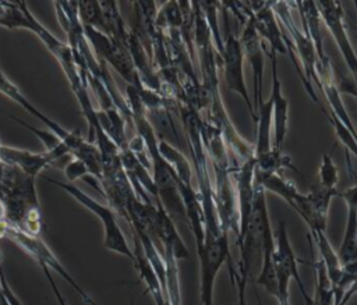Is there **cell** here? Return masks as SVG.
<instances>
[{
	"label": "cell",
	"instance_id": "7",
	"mask_svg": "<svg viewBox=\"0 0 357 305\" xmlns=\"http://www.w3.org/2000/svg\"><path fill=\"white\" fill-rule=\"evenodd\" d=\"M219 57L223 67V75H225L227 88L236 92L237 95H240V97H243L251 114V118L255 123L257 114H255L254 104L250 97V92L247 89V84L244 78V53L240 45V40L234 33L227 32L223 40V49Z\"/></svg>",
	"mask_w": 357,
	"mask_h": 305
},
{
	"label": "cell",
	"instance_id": "5",
	"mask_svg": "<svg viewBox=\"0 0 357 305\" xmlns=\"http://www.w3.org/2000/svg\"><path fill=\"white\" fill-rule=\"evenodd\" d=\"M0 235L6 237L8 240H11L13 242H15L17 245H20V248H22L26 253H29L32 258H35V260L39 265H45L49 269H53L54 272H57L64 280H67L71 287L84 298V301L86 304H89L92 301V298L79 287V284L70 276V273L67 272V269L63 267V265L56 259V256L52 253V251L47 248V245L40 240L39 235H32L28 234L20 228H15L10 224H7L6 221L3 223L1 228H0Z\"/></svg>",
	"mask_w": 357,
	"mask_h": 305
},
{
	"label": "cell",
	"instance_id": "30",
	"mask_svg": "<svg viewBox=\"0 0 357 305\" xmlns=\"http://www.w3.org/2000/svg\"><path fill=\"white\" fill-rule=\"evenodd\" d=\"M0 284H1V290H3V294H4V298L6 301L8 302V305H22V302L20 301V298L13 292L7 279H6V274L3 272V266H1V252H0Z\"/></svg>",
	"mask_w": 357,
	"mask_h": 305
},
{
	"label": "cell",
	"instance_id": "9",
	"mask_svg": "<svg viewBox=\"0 0 357 305\" xmlns=\"http://www.w3.org/2000/svg\"><path fill=\"white\" fill-rule=\"evenodd\" d=\"M0 92L3 95H6L7 97H10L11 100L17 102L25 111L31 113L32 116H35L40 123H43L49 131H52L56 136H59L68 148L70 155H75L86 142V139L81 135L79 130H74V131H68L64 127H61L59 123H56L54 120H52L50 117H47L45 113H42L38 107H35L24 95L22 92L1 72L0 74Z\"/></svg>",
	"mask_w": 357,
	"mask_h": 305
},
{
	"label": "cell",
	"instance_id": "16",
	"mask_svg": "<svg viewBox=\"0 0 357 305\" xmlns=\"http://www.w3.org/2000/svg\"><path fill=\"white\" fill-rule=\"evenodd\" d=\"M155 205L158 208V240L162 248V253L163 251H170L177 262L181 259H188L190 251L185 247L180 233L177 231L174 220L158 199L155 201Z\"/></svg>",
	"mask_w": 357,
	"mask_h": 305
},
{
	"label": "cell",
	"instance_id": "15",
	"mask_svg": "<svg viewBox=\"0 0 357 305\" xmlns=\"http://www.w3.org/2000/svg\"><path fill=\"white\" fill-rule=\"evenodd\" d=\"M0 162L17 167L24 174L35 178L45 167L53 163L50 155L47 152L42 153H33L26 149H18V148H10L3 146L0 148Z\"/></svg>",
	"mask_w": 357,
	"mask_h": 305
},
{
	"label": "cell",
	"instance_id": "8",
	"mask_svg": "<svg viewBox=\"0 0 357 305\" xmlns=\"http://www.w3.org/2000/svg\"><path fill=\"white\" fill-rule=\"evenodd\" d=\"M250 15L252 18L254 26L261 38V40H266L268 49L275 52L276 54H290L291 61L297 67L298 75L303 81V74L298 68V64L296 61V56L293 54L287 40L284 39V32L282 31V26L278 22V18L272 10L271 1H257L250 4Z\"/></svg>",
	"mask_w": 357,
	"mask_h": 305
},
{
	"label": "cell",
	"instance_id": "24",
	"mask_svg": "<svg viewBox=\"0 0 357 305\" xmlns=\"http://www.w3.org/2000/svg\"><path fill=\"white\" fill-rule=\"evenodd\" d=\"M77 11L82 26H89L106 33V22L100 1H77Z\"/></svg>",
	"mask_w": 357,
	"mask_h": 305
},
{
	"label": "cell",
	"instance_id": "26",
	"mask_svg": "<svg viewBox=\"0 0 357 305\" xmlns=\"http://www.w3.org/2000/svg\"><path fill=\"white\" fill-rule=\"evenodd\" d=\"M163 258L166 262V291H167L169 302L170 305H183L177 260L174 259L173 253L169 251L163 252Z\"/></svg>",
	"mask_w": 357,
	"mask_h": 305
},
{
	"label": "cell",
	"instance_id": "18",
	"mask_svg": "<svg viewBox=\"0 0 357 305\" xmlns=\"http://www.w3.org/2000/svg\"><path fill=\"white\" fill-rule=\"evenodd\" d=\"M272 96L264 100L257 109L255 120V145H254V157L266 153L272 149Z\"/></svg>",
	"mask_w": 357,
	"mask_h": 305
},
{
	"label": "cell",
	"instance_id": "3",
	"mask_svg": "<svg viewBox=\"0 0 357 305\" xmlns=\"http://www.w3.org/2000/svg\"><path fill=\"white\" fill-rule=\"evenodd\" d=\"M46 181L64 189L67 194H70L78 203H81L84 208L91 210L99 220H102L103 224V247L109 251H113L116 253H120L126 258H128L131 262H134V252L131 247L128 245L123 230L120 228L116 213L110 206L102 205L100 202L95 201L92 196L77 188L75 185L61 182L57 180H53L50 177H46Z\"/></svg>",
	"mask_w": 357,
	"mask_h": 305
},
{
	"label": "cell",
	"instance_id": "14",
	"mask_svg": "<svg viewBox=\"0 0 357 305\" xmlns=\"http://www.w3.org/2000/svg\"><path fill=\"white\" fill-rule=\"evenodd\" d=\"M347 208L343 240L339 249L342 266L357 262V184L339 192Z\"/></svg>",
	"mask_w": 357,
	"mask_h": 305
},
{
	"label": "cell",
	"instance_id": "6",
	"mask_svg": "<svg viewBox=\"0 0 357 305\" xmlns=\"http://www.w3.org/2000/svg\"><path fill=\"white\" fill-rule=\"evenodd\" d=\"M215 173L213 184V202L218 213L220 227L225 233H233L236 238L240 233L238 226V205L237 196L230 181L229 163H212Z\"/></svg>",
	"mask_w": 357,
	"mask_h": 305
},
{
	"label": "cell",
	"instance_id": "34",
	"mask_svg": "<svg viewBox=\"0 0 357 305\" xmlns=\"http://www.w3.org/2000/svg\"><path fill=\"white\" fill-rule=\"evenodd\" d=\"M1 72H3V71H1V70H0V74H1Z\"/></svg>",
	"mask_w": 357,
	"mask_h": 305
},
{
	"label": "cell",
	"instance_id": "2",
	"mask_svg": "<svg viewBox=\"0 0 357 305\" xmlns=\"http://www.w3.org/2000/svg\"><path fill=\"white\" fill-rule=\"evenodd\" d=\"M199 262V305H213V288L220 267L229 260V234L205 231L204 241L197 247Z\"/></svg>",
	"mask_w": 357,
	"mask_h": 305
},
{
	"label": "cell",
	"instance_id": "20",
	"mask_svg": "<svg viewBox=\"0 0 357 305\" xmlns=\"http://www.w3.org/2000/svg\"><path fill=\"white\" fill-rule=\"evenodd\" d=\"M158 148L162 157L173 169L177 184L192 185V166L184 153L174 145L169 143L166 139H159Z\"/></svg>",
	"mask_w": 357,
	"mask_h": 305
},
{
	"label": "cell",
	"instance_id": "1",
	"mask_svg": "<svg viewBox=\"0 0 357 305\" xmlns=\"http://www.w3.org/2000/svg\"><path fill=\"white\" fill-rule=\"evenodd\" d=\"M0 205L4 221L28 234L39 235L42 213L35 189V178L0 162Z\"/></svg>",
	"mask_w": 357,
	"mask_h": 305
},
{
	"label": "cell",
	"instance_id": "29",
	"mask_svg": "<svg viewBox=\"0 0 357 305\" xmlns=\"http://www.w3.org/2000/svg\"><path fill=\"white\" fill-rule=\"evenodd\" d=\"M63 171H64L66 178L70 181H74L78 178H86V175H89L86 166L79 159L73 157V156L63 166Z\"/></svg>",
	"mask_w": 357,
	"mask_h": 305
},
{
	"label": "cell",
	"instance_id": "13",
	"mask_svg": "<svg viewBox=\"0 0 357 305\" xmlns=\"http://www.w3.org/2000/svg\"><path fill=\"white\" fill-rule=\"evenodd\" d=\"M264 50L266 52L271 60V68H272V88L269 93L273 100V107H272L273 145L272 146L276 149H282L286 134H287V125H289V99L283 95V88H282V82L278 72L276 53L269 50L266 46H264Z\"/></svg>",
	"mask_w": 357,
	"mask_h": 305
},
{
	"label": "cell",
	"instance_id": "23",
	"mask_svg": "<svg viewBox=\"0 0 357 305\" xmlns=\"http://www.w3.org/2000/svg\"><path fill=\"white\" fill-rule=\"evenodd\" d=\"M255 159V170L262 173H276L279 174L283 169H291L297 173L300 170L293 164L291 157L283 152V149H276L272 146L271 150H268L264 155H259Z\"/></svg>",
	"mask_w": 357,
	"mask_h": 305
},
{
	"label": "cell",
	"instance_id": "21",
	"mask_svg": "<svg viewBox=\"0 0 357 305\" xmlns=\"http://www.w3.org/2000/svg\"><path fill=\"white\" fill-rule=\"evenodd\" d=\"M314 241H315V245H317V249L319 252V259L322 260L325 269H326V273H328V277L331 280V284H332V290L336 287V284L339 283L340 280V276H342V270H343V266L340 263V259H339V255L337 252H335V249L332 248L331 242L328 241L326 235L324 231H319V233H312L310 234Z\"/></svg>",
	"mask_w": 357,
	"mask_h": 305
},
{
	"label": "cell",
	"instance_id": "4",
	"mask_svg": "<svg viewBox=\"0 0 357 305\" xmlns=\"http://www.w3.org/2000/svg\"><path fill=\"white\" fill-rule=\"evenodd\" d=\"M271 6L278 18L279 25L286 29L287 35H290V38L294 42L293 47H294V50H297L298 61L301 63V72L305 79V91L308 92L311 99L321 107L318 96L311 85V82H315L319 88V77L317 72L318 57H317L315 46H314L311 38L304 31L298 29L296 26V24L293 22V18L290 14V4L287 1H275V3L271 1ZM321 110L325 113V110L322 107H321Z\"/></svg>",
	"mask_w": 357,
	"mask_h": 305
},
{
	"label": "cell",
	"instance_id": "11",
	"mask_svg": "<svg viewBox=\"0 0 357 305\" xmlns=\"http://www.w3.org/2000/svg\"><path fill=\"white\" fill-rule=\"evenodd\" d=\"M298 260L300 259L296 256L294 249L290 242V238H289L286 221L279 220L276 235H275V251H273V262H275L278 281L279 280H287V281L294 280L297 283V287H298L300 294L303 295L305 304L311 305V297L307 294L305 287L301 280V276L298 273V267H297ZM300 262H304V260H300Z\"/></svg>",
	"mask_w": 357,
	"mask_h": 305
},
{
	"label": "cell",
	"instance_id": "22",
	"mask_svg": "<svg viewBox=\"0 0 357 305\" xmlns=\"http://www.w3.org/2000/svg\"><path fill=\"white\" fill-rule=\"evenodd\" d=\"M28 6L24 1H0V25L8 29H28Z\"/></svg>",
	"mask_w": 357,
	"mask_h": 305
},
{
	"label": "cell",
	"instance_id": "19",
	"mask_svg": "<svg viewBox=\"0 0 357 305\" xmlns=\"http://www.w3.org/2000/svg\"><path fill=\"white\" fill-rule=\"evenodd\" d=\"M254 181L255 184L261 185L265 191H271L279 195L291 208L296 205V202L301 196V192L296 188V185L290 180H286L276 173H262V171L254 170Z\"/></svg>",
	"mask_w": 357,
	"mask_h": 305
},
{
	"label": "cell",
	"instance_id": "33",
	"mask_svg": "<svg viewBox=\"0 0 357 305\" xmlns=\"http://www.w3.org/2000/svg\"><path fill=\"white\" fill-rule=\"evenodd\" d=\"M0 305H8V302L4 298V294H3V290H1V284H0Z\"/></svg>",
	"mask_w": 357,
	"mask_h": 305
},
{
	"label": "cell",
	"instance_id": "25",
	"mask_svg": "<svg viewBox=\"0 0 357 305\" xmlns=\"http://www.w3.org/2000/svg\"><path fill=\"white\" fill-rule=\"evenodd\" d=\"M183 25V13L178 1H166L163 3L156 13L155 26L160 31L180 29Z\"/></svg>",
	"mask_w": 357,
	"mask_h": 305
},
{
	"label": "cell",
	"instance_id": "35",
	"mask_svg": "<svg viewBox=\"0 0 357 305\" xmlns=\"http://www.w3.org/2000/svg\"><path fill=\"white\" fill-rule=\"evenodd\" d=\"M0 148H1V143H0Z\"/></svg>",
	"mask_w": 357,
	"mask_h": 305
},
{
	"label": "cell",
	"instance_id": "32",
	"mask_svg": "<svg viewBox=\"0 0 357 305\" xmlns=\"http://www.w3.org/2000/svg\"><path fill=\"white\" fill-rule=\"evenodd\" d=\"M356 292H357V281L346 291V294L343 295V298H342L340 301H337V302H333V305H347L349 301L351 299V297H353Z\"/></svg>",
	"mask_w": 357,
	"mask_h": 305
},
{
	"label": "cell",
	"instance_id": "17",
	"mask_svg": "<svg viewBox=\"0 0 357 305\" xmlns=\"http://www.w3.org/2000/svg\"><path fill=\"white\" fill-rule=\"evenodd\" d=\"M293 6L297 7L300 11V17H301V21L304 25L303 31L311 38V40L315 46L318 65L325 67V65L331 64V60L325 54V50H324V36H322V31H321L322 18L319 15L315 1H297V3H293Z\"/></svg>",
	"mask_w": 357,
	"mask_h": 305
},
{
	"label": "cell",
	"instance_id": "27",
	"mask_svg": "<svg viewBox=\"0 0 357 305\" xmlns=\"http://www.w3.org/2000/svg\"><path fill=\"white\" fill-rule=\"evenodd\" d=\"M198 6L205 17V21L208 24L211 36H212V42L215 46L216 53L220 56L222 49H223V38L220 35L219 26H218V8H219V3L216 1H198ZM220 58V57H219Z\"/></svg>",
	"mask_w": 357,
	"mask_h": 305
},
{
	"label": "cell",
	"instance_id": "10",
	"mask_svg": "<svg viewBox=\"0 0 357 305\" xmlns=\"http://www.w3.org/2000/svg\"><path fill=\"white\" fill-rule=\"evenodd\" d=\"M317 8L319 11V15L324 21V24L328 26L329 32L332 33L342 56L343 60L350 70L353 75V81L357 85V54L351 46V42L349 39L344 21H343V8L339 3L336 1H315Z\"/></svg>",
	"mask_w": 357,
	"mask_h": 305
},
{
	"label": "cell",
	"instance_id": "28",
	"mask_svg": "<svg viewBox=\"0 0 357 305\" xmlns=\"http://www.w3.org/2000/svg\"><path fill=\"white\" fill-rule=\"evenodd\" d=\"M318 184L328 189H337L339 170H337L331 153L322 155L319 173H318Z\"/></svg>",
	"mask_w": 357,
	"mask_h": 305
},
{
	"label": "cell",
	"instance_id": "31",
	"mask_svg": "<svg viewBox=\"0 0 357 305\" xmlns=\"http://www.w3.org/2000/svg\"><path fill=\"white\" fill-rule=\"evenodd\" d=\"M40 267H42V270H43V273H45V276H46V279H47V281H49V284H50V287H52V290H53L56 298H57L59 305H67L64 297L60 294V291H59V288H57V286H56V283H54V280H53V276H52L50 272H49V267H46L45 265H40Z\"/></svg>",
	"mask_w": 357,
	"mask_h": 305
},
{
	"label": "cell",
	"instance_id": "12",
	"mask_svg": "<svg viewBox=\"0 0 357 305\" xmlns=\"http://www.w3.org/2000/svg\"><path fill=\"white\" fill-rule=\"evenodd\" d=\"M248 13V18L244 22L241 35L238 38L243 53H244V58L248 60L251 70H252V85H254V99H252V104H254V110L257 111L258 106L264 102L262 97V75H264V45L262 40L254 26L252 18L250 15V10H247ZM257 114V113H255Z\"/></svg>",
	"mask_w": 357,
	"mask_h": 305
}]
</instances>
